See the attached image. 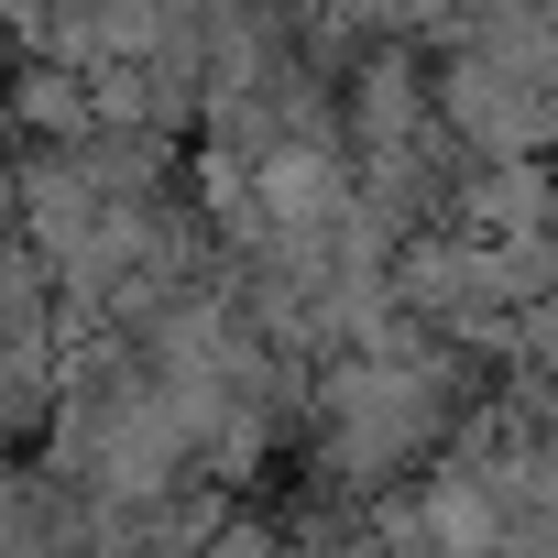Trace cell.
Returning <instances> with one entry per match:
<instances>
[{"label":"cell","mask_w":558,"mask_h":558,"mask_svg":"<svg viewBox=\"0 0 558 558\" xmlns=\"http://www.w3.org/2000/svg\"><path fill=\"white\" fill-rule=\"evenodd\" d=\"M296 427H307V471L340 504H384L471 427V351H449L395 307L384 329L296 373Z\"/></svg>","instance_id":"1"},{"label":"cell","mask_w":558,"mask_h":558,"mask_svg":"<svg viewBox=\"0 0 558 558\" xmlns=\"http://www.w3.org/2000/svg\"><path fill=\"white\" fill-rule=\"evenodd\" d=\"M12 175H23V143H12V110H0V219H12Z\"/></svg>","instance_id":"2"}]
</instances>
